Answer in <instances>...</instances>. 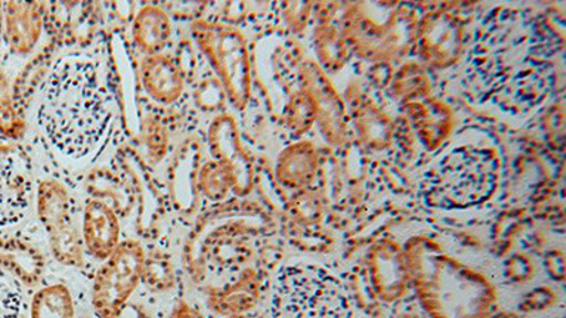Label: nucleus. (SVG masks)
<instances>
[{
    "label": "nucleus",
    "instance_id": "8",
    "mask_svg": "<svg viewBox=\"0 0 566 318\" xmlns=\"http://www.w3.org/2000/svg\"><path fill=\"white\" fill-rule=\"evenodd\" d=\"M118 216L109 205L99 200H90L84 210L83 242L91 256L108 259L120 244Z\"/></svg>",
    "mask_w": 566,
    "mask_h": 318
},
{
    "label": "nucleus",
    "instance_id": "15",
    "mask_svg": "<svg viewBox=\"0 0 566 318\" xmlns=\"http://www.w3.org/2000/svg\"><path fill=\"white\" fill-rule=\"evenodd\" d=\"M258 299V282L254 272H244L239 280L222 289L210 292L211 310L222 316H239L252 309Z\"/></svg>",
    "mask_w": 566,
    "mask_h": 318
},
{
    "label": "nucleus",
    "instance_id": "21",
    "mask_svg": "<svg viewBox=\"0 0 566 318\" xmlns=\"http://www.w3.org/2000/svg\"><path fill=\"white\" fill-rule=\"evenodd\" d=\"M0 271V318H24L23 297L12 280Z\"/></svg>",
    "mask_w": 566,
    "mask_h": 318
},
{
    "label": "nucleus",
    "instance_id": "6",
    "mask_svg": "<svg viewBox=\"0 0 566 318\" xmlns=\"http://www.w3.org/2000/svg\"><path fill=\"white\" fill-rule=\"evenodd\" d=\"M145 251L139 242H120L95 275L93 309L98 318H118L138 287Z\"/></svg>",
    "mask_w": 566,
    "mask_h": 318
},
{
    "label": "nucleus",
    "instance_id": "16",
    "mask_svg": "<svg viewBox=\"0 0 566 318\" xmlns=\"http://www.w3.org/2000/svg\"><path fill=\"white\" fill-rule=\"evenodd\" d=\"M32 318H74V303L64 285H49L35 293Z\"/></svg>",
    "mask_w": 566,
    "mask_h": 318
},
{
    "label": "nucleus",
    "instance_id": "7",
    "mask_svg": "<svg viewBox=\"0 0 566 318\" xmlns=\"http://www.w3.org/2000/svg\"><path fill=\"white\" fill-rule=\"evenodd\" d=\"M32 190L27 153L12 140L0 138V230L24 219Z\"/></svg>",
    "mask_w": 566,
    "mask_h": 318
},
{
    "label": "nucleus",
    "instance_id": "12",
    "mask_svg": "<svg viewBox=\"0 0 566 318\" xmlns=\"http://www.w3.org/2000/svg\"><path fill=\"white\" fill-rule=\"evenodd\" d=\"M209 144L216 161L229 169L234 179V187H241L240 176L245 173L247 161L240 148L234 119L231 116L222 115L212 120L209 129Z\"/></svg>",
    "mask_w": 566,
    "mask_h": 318
},
{
    "label": "nucleus",
    "instance_id": "18",
    "mask_svg": "<svg viewBox=\"0 0 566 318\" xmlns=\"http://www.w3.org/2000/svg\"><path fill=\"white\" fill-rule=\"evenodd\" d=\"M49 240L59 264L71 267L84 265V242L81 240L77 226L73 225L67 230L55 232L49 235Z\"/></svg>",
    "mask_w": 566,
    "mask_h": 318
},
{
    "label": "nucleus",
    "instance_id": "4",
    "mask_svg": "<svg viewBox=\"0 0 566 318\" xmlns=\"http://www.w3.org/2000/svg\"><path fill=\"white\" fill-rule=\"evenodd\" d=\"M499 179V160L493 151L460 148L451 151L428 171L423 195L442 209H462L482 203L492 195Z\"/></svg>",
    "mask_w": 566,
    "mask_h": 318
},
{
    "label": "nucleus",
    "instance_id": "3",
    "mask_svg": "<svg viewBox=\"0 0 566 318\" xmlns=\"http://www.w3.org/2000/svg\"><path fill=\"white\" fill-rule=\"evenodd\" d=\"M272 318H354L343 283L326 267L296 264L276 276Z\"/></svg>",
    "mask_w": 566,
    "mask_h": 318
},
{
    "label": "nucleus",
    "instance_id": "13",
    "mask_svg": "<svg viewBox=\"0 0 566 318\" xmlns=\"http://www.w3.org/2000/svg\"><path fill=\"white\" fill-rule=\"evenodd\" d=\"M38 214L49 235L74 225L69 190L57 180L40 181Z\"/></svg>",
    "mask_w": 566,
    "mask_h": 318
},
{
    "label": "nucleus",
    "instance_id": "22",
    "mask_svg": "<svg viewBox=\"0 0 566 318\" xmlns=\"http://www.w3.org/2000/svg\"><path fill=\"white\" fill-rule=\"evenodd\" d=\"M24 120L12 99H0V134L2 138L17 140L24 135Z\"/></svg>",
    "mask_w": 566,
    "mask_h": 318
},
{
    "label": "nucleus",
    "instance_id": "17",
    "mask_svg": "<svg viewBox=\"0 0 566 318\" xmlns=\"http://www.w3.org/2000/svg\"><path fill=\"white\" fill-rule=\"evenodd\" d=\"M140 280L151 292L164 293L174 289L176 285L174 261L170 259L168 254L160 251H151L150 254H145Z\"/></svg>",
    "mask_w": 566,
    "mask_h": 318
},
{
    "label": "nucleus",
    "instance_id": "23",
    "mask_svg": "<svg viewBox=\"0 0 566 318\" xmlns=\"http://www.w3.org/2000/svg\"><path fill=\"white\" fill-rule=\"evenodd\" d=\"M171 318H205L201 312L197 311L195 307L187 305V303H180L174 310Z\"/></svg>",
    "mask_w": 566,
    "mask_h": 318
},
{
    "label": "nucleus",
    "instance_id": "11",
    "mask_svg": "<svg viewBox=\"0 0 566 318\" xmlns=\"http://www.w3.org/2000/svg\"><path fill=\"white\" fill-rule=\"evenodd\" d=\"M44 261L32 245L14 236L0 239V271L27 286L42 279Z\"/></svg>",
    "mask_w": 566,
    "mask_h": 318
},
{
    "label": "nucleus",
    "instance_id": "2",
    "mask_svg": "<svg viewBox=\"0 0 566 318\" xmlns=\"http://www.w3.org/2000/svg\"><path fill=\"white\" fill-rule=\"evenodd\" d=\"M510 13L480 34L470 71L484 97L503 108H523L537 105L547 94L549 47L533 22Z\"/></svg>",
    "mask_w": 566,
    "mask_h": 318
},
{
    "label": "nucleus",
    "instance_id": "19",
    "mask_svg": "<svg viewBox=\"0 0 566 318\" xmlns=\"http://www.w3.org/2000/svg\"><path fill=\"white\" fill-rule=\"evenodd\" d=\"M199 187L207 199L217 201L229 194L231 187H234V179L219 161H209L200 170Z\"/></svg>",
    "mask_w": 566,
    "mask_h": 318
},
{
    "label": "nucleus",
    "instance_id": "10",
    "mask_svg": "<svg viewBox=\"0 0 566 318\" xmlns=\"http://www.w3.org/2000/svg\"><path fill=\"white\" fill-rule=\"evenodd\" d=\"M140 73L146 93L160 104H174L184 94V74L169 55H148L142 62Z\"/></svg>",
    "mask_w": 566,
    "mask_h": 318
},
{
    "label": "nucleus",
    "instance_id": "25",
    "mask_svg": "<svg viewBox=\"0 0 566 318\" xmlns=\"http://www.w3.org/2000/svg\"><path fill=\"white\" fill-rule=\"evenodd\" d=\"M80 318H87V317H80Z\"/></svg>",
    "mask_w": 566,
    "mask_h": 318
},
{
    "label": "nucleus",
    "instance_id": "1",
    "mask_svg": "<svg viewBox=\"0 0 566 318\" xmlns=\"http://www.w3.org/2000/svg\"><path fill=\"white\" fill-rule=\"evenodd\" d=\"M115 103L98 64L85 54L59 59L40 88L38 123L70 160L95 159L113 138Z\"/></svg>",
    "mask_w": 566,
    "mask_h": 318
},
{
    "label": "nucleus",
    "instance_id": "20",
    "mask_svg": "<svg viewBox=\"0 0 566 318\" xmlns=\"http://www.w3.org/2000/svg\"><path fill=\"white\" fill-rule=\"evenodd\" d=\"M142 132H144L145 144L148 146L151 160L160 161L164 159L166 150H168L169 141L166 126L161 124L158 118H155V116H148V118L145 119Z\"/></svg>",
    "mask_w": 566,
    "mask_h": 318
},
{
    "label": "nucleus",
    "instance_id": "14",
    "mask_svg": "<svg viewBox=\"0 0 566 318\" xmlns=\"http://www.w3.org/2000/svg\"><path fill=\"white\" fill-rule=\"evenodd\" d=\"M171 23L164 9L148 4L139 10L134 22L135 43L148 55L160 54L169 43Z\"/></svg>",
    "mask_w": 566,
    "mask_h": 318
},
{
    "label": "nucleus",
    "instance_id": "24",
    "mask_svg": "<svg viewBox=\"0 0 566 318\" xmlns=\"http://www.w3.org/2000/svg\"><path fill=\"white\" fill-rule=\"evenodd\" d=\"M227 318H247V317L239 315V316H229Z\"/></svg>",
    "mask_w": 566,
    "mask_h": 318
},
{
    "label": "nucleus",
    "instance_id": "5",
    "mask_svg": "<svg viewBox=\"0 0 566 318\" xmlns=\"http://www.w3.org/2000/svg\"><path fill=\"white\" fill-rule=\"evenodd\" d=\"M196 43L219 75L222 87L237 108L250 97V60L244 38L235 29L199 20L191 29Z\"/></svg>",
    "mask_w": 566,
    "mask_h": 318
},
{
    "label": "nucleus",
    "instance_id": "9",
    "mask_svg": "<svg viewBox=\"0 0 566 318\" xmlns=\"http://www.w3.org/2000/svg\"><path fill=\"white\" fill-rule=\"evenodd\" d=\"M43 32L42 4L9 2L4 4V35L17 54L32 52Z\"/></svg>",
    "mask_w": 566,
    "mask_h": 318
}]
</instances>
